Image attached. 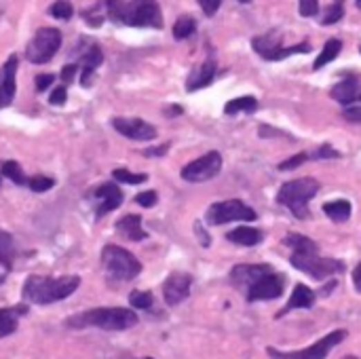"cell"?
Returning a JSON list of instances; mask_svg holds the SVG:
<instances>
[{
	"label": "cell",
	"mask_w": 361,
	"mask_h": 359,
	"mask_svg": "<svg viewBox=\"0 0 361 359\" xmlns=\"http://www.w3.org/2000/svg\"><path fill=\"white\" fill-rule=\"evenodd\" d=\"M112 21H120L133 28H163V15L156 0H106Z\"/></svg>",
	"instance_id": "cell-1"
},
{
	"label": "cell",
	"mask_w": 361,
	"mask_h": 359,
	"mask_svg": "<svg viewBox=\"0 0 361 359\" xmlns=\"http://www.w3.org/2000/svg\"><path fill=\"white\" fill-rule=\"evenodd\" d=\"M80 286V277H28L24 284V298L34 304H53L59 302L68 296H72Z\"/></svg>",
	"instance_id": "cell-2"
},
{
	"label": "cell",
	"mask_w": 361,
	"mask_h": 359,
	"mask_svg": "<svg viewBox=\"0 0 361 359\" xmlns=\"http://www.w3.org/2000/svg\"><path fill=\"white\" fill-rule=\"evenodd\" d=\"M136 324H138V315L131 309H123V306L91 309V311L78 313L68 319L70 328H100V330H110V332L129 330Z\"/></svg>",
	"instance_id": "cell-3"
},
{
	"label": "cell",
	"mask_w": 361,
	"mask_h": 359,
	"mask_svg": "<svg viewBox=\"0 0 361 359\" xmlns=\"http://www.w3.org/2000/svg\"><path fill=\"white\" fill-rule=\"evenodd\" d=\"M319 182L315 178H298L292 182H286L279 188L277 201L286 205L298 220H306L308 216V201L317 194Z\"/></svg>",
	"instance_id": "cell-4"
},
{
	"label": "cell",
	"mask_w": 361,
	"mask_h": 359,
	"mask_svg": "<svg viewBox=\"0 0 361 359\" xmlns=\"http://www.w3.org/2000/svg\"><path fill=\"white\" fill-rule=\"evenodd\" d=\"M102 264H104L108 277L116 279V282H129V279H133L142 273L140 260L131 252H127L123 248H116V246H106L104 248Z\"/></svg>",
	"instance_id": "cell-5"
},
{
	"label": "cell",
	"mask_w": 361,
	"mask_h": 359,
	"mask_svg": "<svg viewBox=\"0 0 361 359\" xmlns=\"http://www.w3.org/2000/svg\"><path fill=\"white\" fill-rule=\"evenodd\" d=\"M346 338V330H334L330 332L328 336H324L321 340H317L315 344L306 347V349H300V351H292V353H284V351H277L272 347L266 349V353L272 357V359H326L328 353L338 347L342 340Z\"/></svg>",
	"instance_id": "cell-6"
},
{
	"label": "cell",
	"mask_w": 361,
	"mask_h": 359,
	"mask_svg": "<svg viewBox=\"0 0 361 359\" xmlns=\"http://www.w3.org/2000/svg\"><path fill=\"white\" fill-rule=\"evenodd\" d=\"M62 47V32L55 28H40L26 49V57L32 64H47Z\"/></svg>",
	"instance_id": "cell-7"
},
{
	"label": "cell",
	"mask_w": 361,
	"mask_h": 359,
	"mask_svg": "<svg viewBox=\"0 0 361 359\" xmlns=\"http://www.w3.org/2000/svg\"><path fill=\"white\" fill-rule=\"evenodd\" d=\"M292 264L311 275L313 279H317V282H321V279L326 277H332V275H338L344 270V264L340 260H332V258H321L319 252H306V254H298L294 252L292 254Z\"/></svg>",
	"instance_id": "cell-8"
},
{
	"label": "cell",
	"mask_w": 361,
	"mask_h": 359,
	"mask_svg": "<svg viewBox=\"0 0 361 359\" xmlns=\"http://www.w3.org/2000/svg\"><path fill=\"white\" fill-rule=\"evenodd\" d=\"M252 47L260 57H264L268 62H281V59H286L294 53H308L311 51L308 43H300V45H294V47H284L275 32L264 34V36H256L252 41Z\"/></svg>",
	"instance_id": "cell-9"
},
{
	"label": "cell",
	"mask_w": 361,
	"mask_h": 359,
	"mask_svg": "<svg viewBox=\"0 0 361 359\" xmlns=\"http://www.w3.org/2000/svg\"><path fill=\"white\" fill-rule=\"evenodd\" d=\"M205 218L210 224H226V222H234V220L252 222V220H256V212L250 205H246L243 201L230 199V201H220V203L210 205Z\"/></svg>",
	"instance_id": "cell-10"
},
{
	"label": "cell",
	"mask_w": 361,
	"mask_h": 359,
	"mask_svg": "<svg viewBox=\"0 0 361 359\" xmlns=\"http://www.w3.org/2000/svg\"><path fill=\"white\" fill-rule=\"evenodd\" d=\"M222 169V156L218 152H207L196 161L188 163L182 169V178L186 182H207L212 178H216Z\"/></svg>",
	"instance_id": "cell-11"
},
{
	"label": "cell",
	"mask_w": 361,
	"mask_h": 359,
	"mask_svg": "<svg viewBox=\"0 0 361 359\" xmlns=\"http://www.w3.org/2000/svg\"><path fill=\"white\" fill-rule=\"evenodd\" d=\"M284 277L277 273H268L264 277H260L258 282L248 290V300L250 302H258V300H275L284 294Z\"/></svg>",
	"instance_id": "cell-12"
},
{
	"label": "cell",
	"mask_w": 361,
	"mask_h": 359,
	"mask_svg": "<svg viewBox=\"0 0 361 359\" xmlns=\"http://www.w3.org/2000/svg\"><path fill=\"white\" fill-rule=\"evenodd\" d=\"M112 127L120 136L136 140V142H148V140L156 138V129L150 123L142 121V118H114Z\"/></svg>",
	"instance_id": "cell-13"
},
{
	"label": "cell",
	"mask_w": 361,
	"mask_h": 359,
	"mask_svg": "<svg viewBox=\"0 0 361 359\" xmlns=\"http://www.w3.org/2000/svg\"><path fill=\"white\" fill-rule=\"evenodd\" d=\"M190 286H192V277L188 273H172L163 284L165 302L169 306L184 302L190 296Z\"/></svg>",
	"instance_id": "cell-14"
},
{
	"label": "cell",
	"mask_w": 361,
	"mask_h": 359,
	"mask_svg": "<svg viewBox=\"0 0 361 359\" xmlns=\"http://www.w3.org/2000/svg\"><path fill=\"white\" fill-rule=\"evenodd\" d=\"M268 273H272L268 264H237L230 270V282L234 288L248 292L260 277H264Z\"/></svg>",
	"instance_id": "cell-15"
},
{
	"label": "cell",
	"mask_w": 361,
	"mask_h": 359,
	"mask_svg": "<svg viewBox=\"0 0 361 359\" xmlns=\"http://www.w3.org/2000/svg\"><path fill=\"white\" fill-rule=\"evenodd\" d=\"M17 66L19 59L17 55H11L5 66L0 68V108L11 106L13 98H15V76H17Z\"/></svg>",
	"instance_id": "cell-16"
},
{
	"label": "cell",
	"mask_w": 361,
	"mask_h": 359,
	"mask_svg": "<svg viewBox=\"0 0 361 359\" xmlns=\"http://www.w3.org/2000/svg\"><path fill=\"white\" fill-rule=\"evenodd\" d=\"M95 199L100 201V205H98V210H95V216L102 218V216H106L108 212L120 208V203H123V192H120V188H118L116 184L108 182V184H102V186L95 190Z\"/></svg>",
	"instance_id": "cell-17"
},
{
	"label": "cell",
	"mask_w": 361,
	"mask_h": 359,
	"mask_svg": "<svg viewBox=\"0 0 361 359\" xmlns=\"http://www.w3.org/2000/svg\"><path fill=\"white\" fill-rule=\"evenodd\" d=\"M332 98L344 106H349L351 102H355L359 95H361V83L357 76H346L344 81H340L338 85L332 87Z\"/></svg>",
	"instance_id": "cell-18"
},
{
	"label": "cell",
	"mask_w": 361,
	"mask_h": 359,
	"mask_svg": "<svg viewBox=\"0 0 361 359\" xmlns=\"http://www.w3.org/2000/svg\"><path fill=\"white\" fill-rule=\"evenodd\" d=\"M216 76V62L214 59H205L196 70H192V74L188 76V83L186 89L188 91H196V89H203L207 87Z\"/></svg>",
	"instance_id": "cell-19"
},
{
	"label": "cell",
	"mask_w": 361,
	"mask_h": 359,
	"mask_svg": "<svg viewBox=\"0 0 361 359\" xmlns=\"http://www.w3.org/2000/svg\"><path fill=\"white\" fill-rule=\"evenodd\" d=\"M116 230L123 234V237H127L129 241H142V239L148 237L146 230L142 228V218L136 216V214H129L125 218H120L116 222Z\"/></svg>",
	"instance_id": "cell-20"
},
{
	"label": "cell",
	"mask_w": 361,
	"mask_h": 359,
	"mask_svg": "<svg viewBox=\"0 0 361 359\" xmlns=\"http://www.w3.org/2000/svg\"><path fill=\"white\" fill-rule=\"evenodd\" d=\"M104 62V53L98 45L89 47V51L83 55V70H80V83H83V87H89L91 83V76L93 72L102 66Z\"/></svg>",
	"instance_id": "cell-21"
},
{
	"label": "cell",
	"mask_w": 361,
	"mask_h": 359,
	"mask_svg": "<svg viewBox=\"0 0 361 359\" xmlns=\"http://www.w3.org/2000/svg\"><path fill=\"white\" fill-rule=\"evenodd\" d=\"M313 304H315V292H311L306 286L298 284V286L294 288V292H292V296H290V300H288L286 309L281 311L277 317L286 315V313H288V311H292V309H311Z\"/></svg>",
	"instance_id": "cell-22"
},
{
	"label": "cell",
	"mask_w": 361,
	"mask_h": 359,
	"mask_svg": "<svg viewBox=\"0 0 361 359\" xmlns=\"http://www.w3.org/2000/svg\"><path fill=\"white\" fill-rule=\"evenodd\" d=\"M228 241L237 243V246H246V248H252L256 243L262 241V232L258 228H250V226H241V228H234L226 234Z\"/></svg>",
	"instance_id": "cell-23"
},
{
	"label": "cell",
	"mask_w": 361,
	"mask_h": 359,
	"mask_svg": "<svg viewBox=\"0 0 361 359\" xmlns=\"http://www.w3.org/2000/svg\"><path fill=\"white\" fill-rule=\"evenodd\" d=\"M26 306H15V309H0V338L11 336L17 330V315L26 313Z\"/></svg>",
	"instance_id": "cell-24"
},
{
	"label": "cell",
	"mask_w": 361,
	"mask_h": 359,
	"mask_svg": "<svg viewBox=\"0 0 361 359\" xmlns=\"http://www.w3.org/2000/svg\"><path fill=\"white\" fill-rule=\"evenodd\" d=\"M340 49H342V43L338 41V38H332V41H328V43H326V47H324V51H321V53H319V57L315 59L313 70H321L324 66H328L330 62H334V59L338 57Z\"/></svg>",
	"instance_id": "cell-25"
},
{
	"label": "cell",
	"mask_w": 361,
	"mask_h": 359,
	"mask_svg": "<svg viewBox=\"0 0 361 359\" xmlns=\"http://www.w3.org/2000/svg\"><path fill=\"white\" fill-rule=\"evenodd\" d=\"M258 110V100L252 95H243V98H234L224 106L226 114H239V112H256Z\"/></svg>",
	"instance_id": "cell-26"
},
{
	"label": "cell",
	"mask_w": 361,
	"mask_h": 359,
	"mask_svg": "<svg viewBox=\"0 0 361 359\" xmlns=\"http://www.w3.org/2000/svg\"><path fill=\"white\" fill-rule=\"evenodd\" d=\"M324 212L328 218H332L334 222H346L349 216H351V203L340 199V201H332V203H326L324 205Z\"/></svg>",
	"instance_id": "cell-27"
},
{
	"label": "cell",
	"mask_w": 361,
	"mask_h": 359,
	"mask_svg": "<svg viewBox=\"0 0 361 359\" xmlns=\"http://www.w3.org/2000/svg\"><path fill=\"white\" fill-rule=\"evenodd\" d=\"M13 237L5 230H0V264L5 268H11L13 266Z\"/></svg>",
	"instance_id": "cell-28"
},
{
	"label": "cell",
	"mask_w": 361,
	"mask_h": 359,
	"mask_svg": "<svg viewBox=\"0 0 361 359\" xmlns=\"http://www.w3.org/2000/svg\"><path fill=\"white\" fill-rule=\"evenodd\" d=\"M286 246H290L294 252L298 254H306V252H319L317 250V243L311 241L308 237H302V234H288L286 237Z\"/></svg>",
	"instance_id": "cell-29"
},
{
	"label": "cell",
	"mask_w": 361,
	"mask_h": 359,
	"mask_svg": "<svg viewBox=\"0 0 361 359\" xmlns=\"http://www.w3.org/2000/svg\"><path fill=\"white\" fill-rule=\"evenodd\" d=\"M196 30V21L190 17V15H184L176 21L174 26V36L178 38V41H184V38L192 36V32Z\"/></svg>",
	"instance_id": "cell-30"
},
{
	"label": "cell",
	"mask_w": 361,
	"mask_h": 359,
	"mask_svg": "<svg viewBox=\"0 0 361 359\" xmlns=\"http://www.w3.org/2000/svg\"><path fill=\"white\" fill-rule=\"evenodd\" d=\"M3 176H7L9 180H13V182H15V184H19V186L28 184V178H26V174H24L21 165H19V163H15V161H7V163L3 165Z\"/></svg>",
	"instance_id": "cell-31"
},
{
	"label": "cell",
	"mask_w": 361,
	"mask_h": 359,
	"mask_svg": "<svg viewBox=\"0 0 361 359\" xmlns=\"http://www.w3.org/2000/svg\"><path fill=\"white\" fill-rule=\"evenodd\" d=\"M51 15L55 19H70L74 15V9H72V3L70 0H55L53 7H51Z\"/></svg>",
	"instance_id": "cell-32"
},
{
	"label": "cell",
	"mask_w": 361,
	"mask_h": 359,
	"mask_svg": "<svg viewBox=\"0 0 361 359\" xmlns=\"http://www.w3.org/2000/svg\"><path fill=\"white\" fill-rule=\"evenodd\" d=\"M112 178L118 180V182H125V184H142V182L148 180L146 174H131L127 169H114L112 172Z\"/></svg>",
	"instance_id": "cell-33"
},
{
	"label": "cell",
	"mask_w": 361,
	"mask_h": 359,
	"mask_svg": "<svg viewBox=\"0 0 361 359\" xmlns=\"http://www.w3.org/2000/svg\"><path fill=\"white\" fill-rule=\"evenodd\" d=\"M129 304H131L133 309L146 311V309L152 306V294H150V292H140V290H136V292L129 294Z\"/></svg>",
	"instance_id": "cell-34"
},
{
	"label": "cell",
	"mask_w": 361,
	"mask_h": 359,
	"mask_svg": "<svg viewBox=\"0 0 361 359\" xmlns=\"http://www.w3.org/2000/svg\"><path fill=\"white\" fill-rule=\"evenodd\" d=\"M342 15H344V7H342V0H334V5L326 11V15H324V26H332V24H336V21H340L342 19Z\"/></svg>",
	"instance_id": "cell-35"
},
{
	"label": "cell",
	"mask_w": 361,
	"mask_h": 359,
	"mask_svg": "<svg viewBox=\"0 0 361 359\" xmlns=\"http://www.w3.org/2000/svg\"><path fill=\"white\" fill-rule=\"evenodd\" d=\"M53 184H55V180H53V178H45V176H36V178H32V180L28 182V186H30L34 192H45V190L53 188Z\"/></svg>",
	"instance_id": "cell-36"
},
{
	"label": "cell",
	"mask_w": 361,
	"mask_h": 359,
	"mask_svg": "<svg viewBox=\"0 0 361 359\" xmlns=\"http://www.w3.org/2000/svg\"><path fill=\"white\" fill-rule=\"evenodd\" d=\"M308 152H300V154H296V156H292V158H288V161H284L279 165V169L281 172H290V169H296V167H300L302 163H306L308 161Z\"/></svg>",
	"instance_id": "cell-37"
},
{
	"label": "cell",
	"mask_w": 361,
	"mask_h": 359,
	"mask_svg": "<svg viewBox=\"0 0 361 359\" xmlns=\"http://www.w3.org/2000/svg\"><path fill=\"white\" fill-rule=\"evenodd\" d=\"M319 13V0H300V15L315 17Z\"/></svg>",
	"instance_id": "cell-38"
},
{
	"label": "cell",
	"mask_w": 361,
	"mask_h": 359,
	"mask_svg": "<svg viewBox=\"0 0 361 359\" xmlns=\"http://www.w3.org/2000/svg\"><path fill=\"white\" fill-rule=\"evenodd\" d=\"M156 199H158V194L154 190H148V192H140L136 196V203L142 205V208H152L156 203Z\"/></svg>",
	"instance_id": "cell-39"
},
{
	"label": "cell",
	"mask_w": 361,
	"mask_h": 359,
	"mask_svg": "<svg viewBox=\"0 0 361 359\" xmlns=\"http://www.w3.org/2000/svg\"><path fill=\"white\" fill-rule=\"evenodd\" d=\"M198 5H201V9H203V13H205L207 17H212V15L218 13V9H220V5H222V0H198Z\"/></svg>",
	"instance_id": "cell-40"
},
{
	"label": "cell",
	"mask_w": 361,
	"mask_h": 359,
	"mask_svg": "<svg viewBox=\"0 0 361 359\" xmlns=\"http://www.w3.org/2000/svg\"><path fill=\"white\" fill-rule=\"evenodd\" d=\"M311 158H338L340 154L332 148V146H328V144H324V146H321L317 152H311L308 154Z\"/></svg>",
	"instance_id": "cell-41"
},
{
	"label": "cell",
	"mask_w": 361,
	"mask_h": 359,
	"mask_svg": "<svg viewBox=\"0 0 361 359\" xmlns=\"http://www.w3.org/2000/svg\"><path fill=\"white\" fill-rule=\"evenodd\" d=\"M55 81V76L53 74H38L36 76V89L38 91H47Z\"/></svg>",
	"instance_id": "cell-42"
},
{
	"label": "cell",
	"mask_w": 361,
	"mask_h": 359,
	"mask_svg": "<svg viewBox=\"0 0 361 359\" xmlns=\"http://www.w3.org/2000/svg\"><path fill=\"white\" fill-rule=\"evenodd\" d=\"M66 98H68L66 85H64V87H57V89H53V93L49 95V104H53V106H62V104H66Z\"/></svg>",
	"instance_id": "cell-43"
},
{
	"label": "cell",
	"mask_w": 361,
	"mask_h": 359,
	"mask_svg": "<svg viewBox=\"0 0 361 359\" xmlns=\"http://www.w3.org/2000/svg\"><path fill=\"white\" fill-rule=\"evenodd\" d=\"M76 70H78V66H76V64H68V66H64V68H62V81H64L66 85H68V83H72V78H74Z\"/></svg>",
	"instance_id": "cell-44"
},
{
	"label": "cell",
	"mask_w": 361,
	"mask_h": 359,
	"mask_svg": "<svg viewBox=\"0 0 361 359\" xmlns=\"http://www.w3.org/2000/svg\"><path fill=\"white\" fill-rule=\"evenodd\" d=\"M344 118L346 121H353V123H361V108H346Z\"/></svg>",
	"instance_id": "cell-45"
},
{
	"label": "cell",
	"mask_w": 361,
	"mask_h": 359,
	"mask_svg": "<svg viewBox=\"0 0 361 359\" xmlns=\"http://www.w3.org/2000/svg\"><path fill=\"white\" fill-rule=\"evenodd\" d=\"M167 150H169V144H163L160 148H150V150H146L144 154H146V156H160V154H165Z\"/></svg>",
	"instance_id": "cell-46"
},
{
	"label": "cell",
	"mask_w": 361,
	"mask_h": 359,
	"mask_svg": "<svg viewBox=\"0 0 361 359\" xmlns=\"http://www.w3.org/2000/svg\"><path fill=\"white\" fill-rule=\"evenodd\" d=\"M353 284H355V288H357V292H361V262L355 266V270H353Z\"/></svg>",
	"instance_id": "cell-47"
},
{
	"label": "cell",
	"mask_w": 361,
	"mask_h": 359,
	"mask_svg": "<svg viewBox=\"0 0 361 359\" xmlns=\"http://www.w3.org/2000/svg\"><path fill=\"white\" fill-rule=\"evenodd\" d=\"M342 359H357V357H353V355H346V357H342Z\"/></svg>",
	"instance_id": "cell-48"
},
{
	"label": "cell",
	"mask_w": 361,
	"mask_h": 359,
	"mask_svg": "<svg viewBox=\"0 0 361 359\" xmlns=\"http://www.w3.org/2000/svg\"><path fill=\"white\" fill-rule=\"evenodd\" d=\"M357 7H359V9H361V0H357Z\"/></svg>",
	"instance_id": "cell-49"
},
{
	"label": "cell",
	"mask_w": 361,
	"mask_h": 359,
	"mask_svg": "<svg viewBox=\"0 0 361 359\" xmlns=\"http://www.w3.org/2000/svg\"><path fill=\"white\" fill-rule=\"evenodd\" d=\"M241 3H250V0H241Z\"/></svg>",
	"instance_id": "cell-50"
},
{
	"label": "cell",
	"mask_w": 361,
	"mask_h": 359,
	"mask_svg": "<svg viewBox=\"0 0 361 359\" xmlns=\"http://www.w3.org/2000/svg\"><path fill=\"white\" fill-rule=\"evenodd\" d=\"M142 359H152V357H142Z\"/></svg>",
	"instance_id": "cell-51"
},
{
	"label": "cell",
	"mask_w": 361,
	"mask_h": 359,
	"mask_svg": "<svg viewBox=\"0 0 361 359\" xmlns=\"http://www.w3.org/2000/svg\"><path fill=\"white\" fill-rule=\"evenodd\" d=\"M359 51H361V47H359Z\"/></svg>",
	"instance_id": "cell-52"
},
{
	"label": "cell",
	"mask_w": 361,
	"mask_h": 359,
	"mask_svg": "<svg viewBox=\"0 0 361 359\" xmlns=\"http://www.w3.org/2000/svg\"><path fill=\"white\" fill-rule=\"evenodd\" d=\"M359 100H361V95H359Z\"/></svg>",
	"instance_id": "cell-53"
},
{
	"label": "cell",
	"mask_w": 361,
	"mask_h": 359,
	"mask_svg": "<svg viewBox=\"0 0 361 359\" xmlns=\"http://www.w3.org/2000/svg\"><path fill=\"white\" fill-rule=\"evenodd\" d=\"M0 282H3V279H0Z\"/></svg>",
	"instance_id": "cell-54"
}]
</instances>
